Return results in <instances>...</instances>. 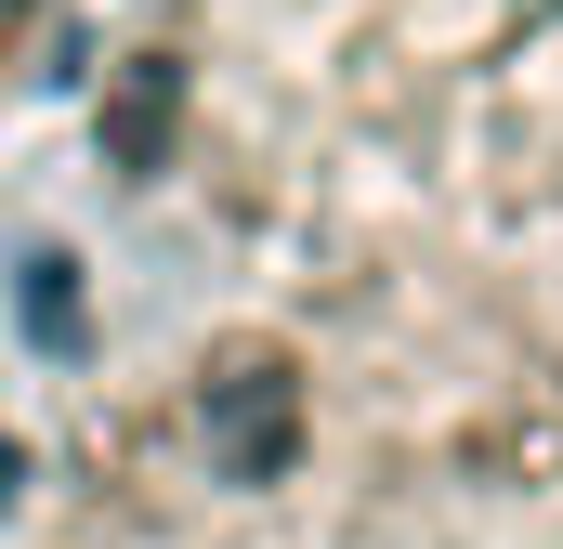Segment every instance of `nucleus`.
Masks as SVG:
<instances>
[{
	"instance_id": "nucleus-1",
	"label": "nucleus",
	"mask_w": 563,
	"mask_h": 549,
	"mask_svg": "<svg viewBox=\"0 0 563 549\" xmlns=\"http://www.w3.org/2000/svg\"><path fill=\"white\" fill-rule=\"evenodd\" d=\"M106 170L197 314L53 549H563V0H132Z\"/></svg>"
}]
</instances>
